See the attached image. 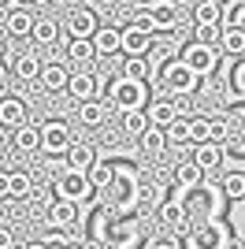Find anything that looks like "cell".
<instances>
[{"label": "cell", "mask_w": 245, "mask_h": 249, "mask_svg": "<svg viewBox=\"0 0 245 249\" xmlns=\"http://www.w3.org/2000/svg\"><path fill=\"white\" fill-rule=\"evenodd\" d=\"M89 242H104L108 249H134L141 242V223L130 216H115L108 208H97L93 216V231H89Z\"/></svg>", "instance_id": "obj_1"}, {"label": "cell", "mask_w": 245, "mask_h": 249, "mask_svg": "<svg viewBox=\"0 0 245 249\" xmlns=\"http://www.w3.org/2000/svg\"><path fill=\"white\" fill-rule=\"evenodd\" d=\"M108 101L104 104H112L115 112H141L145 104L153 101V86L149 82H141V78H122V74H112L108 78Z\"/></svg>", "instance_id": "obj_2"}, {"label": "cell", "mask_w": 245, "mask_h": 249, "mask_svg": "<svg viewBox=\"0 0 245 249\" xmlns=\"http://www.w3.org/2000/svg\"><path fill=\"white\" fill-rule=\"evenodd\" d=\"M104 208L115 216H126L138 208V171L130 164L112 160V182H108V205Z\"/></svg>", "instance_id": "obj_3"}, {"label": "cell", "mask_w": 245, "mask_h": 249, "mask_svg": "<svg viewBox=\"0 0 245 249\" xmlns=\"http://www.w3.org/2000/svg\"><path fill=\"white\" fill-rule=\"evenodd\" d=\"M227 205V197L219 194V186L212 182H197L193 190H182V212L190 223H201V219H219V208Z\"/></svg>", "instance_id": "obj_4"}, {"label": "cell", "mask_w": 245, "mask_h": 249, "mask_svg": "<svg viewBox=\"0 0 245 249\" xmlns=\"http://www.w3.org/2000/svg\"><path fill=\"white\" fill-rule=\"evenodd\" d=\"M153 78H156V86L163 89V97H190V93L201 89V78H197V74L178 60V56L163 60L160 67L153 71Z\"/></svg>", "instance_id": "obj_5"}, {"label": "cell", "mask_w": 245, "mask_h": 249, "mask_svg": "<svg viewBox=\"0 0 245 249\" xmlns=\"http://www.w3.org/2000/svg\"><path fill=\"white\" fill-rule=\"evenodd\" d=\"M230 242L234 234L223 219H201V223H190L182 249H230Z\"/></svg>", "instance_id": "obj_6"}, {"label": "cell", "mask_w": 245, "mask_h": 249, "mask_svg": "<svg viewBox=\"0 0 245 249\" xmlns=\"http://www.w3.org/2000/svg\"><path fill=\"white\" fill-rule=\"evenodd\" d=\"M178 60L190 67V71L197 74V78H208V74H215V67H219V49H212V45H197V41H186L182 52H178Z\"/></svg>", "instance_id": "obj_7"}, {"label": "cell", "mask_w": 245, "mask_h": 249, "mask_svg": "<svg viewBox=\"0 0 245 249\" xmlns=\"http://www.w3.org/2000/svg\"><path fill=\"white\" fill-rule=\"evenodd\" d=\"M97 197V190L89 186V178L82 171H63L56 178V201H71V205H89Z\"/></svg>", "instance_id": "obj_8"}, {"label": "cell", "mask_w": 245, "mask_h": 249, "mask_svg": "<svg viewBox=\"0 0 245 249\" xmlns=\"http://www.w3.org/2000/svg\"><path fill=\"white\" fill-rule=\"evenodd\" d=\"M141 11L153 19L156 34H175L182 22V0H149V4H141Z\"/></svg>", "instance_id": "obj_9"}, {"label": "cell", "mask_w": 245, "mask_h": 249, "mask_svg": "<svg viewBox=\"0 0 245 249\" xmlns=\"http://www.w3.org/2000/svg\"><path fill=\"white\" fill-rule=\"evenodd\" d=\"M37 130H41V149L37 153H45V156H63L71 149V142H74L71 126L63 123V119H45Z\"/></svg>", "instance_id": "obj_10"}, {"label": "cell", "mask_w": 245, "mask_h": 249, "mask_svg": "<svg viewBox=\"0 0 245 249\" xmlns=\"http://www.w3.org/2000/svg\"><path fill=\"white\" fill-rule=\"evenodd\" d=\"M227 126H230V134H227V153L234 156H245V101H234L227 108Z\"/></svg>", "instance_id": "obj_11"}, {"label": "cell", "mask_w": 245, "mask_h": 249, "mask_svg": "<svg viewBox=\"0 0 245 249\" xmlns=\"http://www.w3.org/2000/svg\"><path fill=\"white\" fill-rule=\"evenodd\" d=\"M97 11L93 8H74L71 15H67V22H63V30H67V37L71 41H89L93 34H97Z\"/></svg>", "instance_id": "obj_12"}, {"label": "cell", "mask_w": 245, "mask_h": 249, "mask_svg": "<svg viewBox=\"0 0 245 249\" xmlns=\"http://www.w3.org/2000/svg\"><path fill=\"white\" fill-rule=\"evenodd\" d=\"M160 37V34H156ZM156 37H149V34H138L134 26H122L119 30V52L126 56V60H145L149 52H153Z\"/></svg>", "instance_id": "obj_13"}, {"label": "cell", "mask_w": 245, "mask_h": 249, "mask_svg": "<svg viewBox=\"0 0 245 249\" xmlns=\"http://www.w3.org/2000/svg\"><path fill=\"white\" fill-rule=\"evenodd\" d=\"M30 123V108L26 101L15 93H4L0 97V126H8V130H19V126Z\"/></svg>", "instance_id": "obj_14"}, {"label": "cell", "mask_w": 245, "mask_h": 249, "mask_svg": "<svg viewBox=\"0 0 245 249\" xmlns=\"http://www.w3.org/2000/svg\"><path fill=\"white\" fill-rule=\"evenodd\" d=\"M67 78H71V71H67V63L60 60H49V63H41V74H37V82L45 93H63L67 89Z\"/></svg>", "instance_id": "obj_15"}, {"label": "cell", "mask_w": 245, "mask_h": 249, "mask_svg": "<svg viewBox=\"0 0 245 249\" xmlns=\"http://www.w3.org/2000/svg\"><path fill=\"white\" fill-rule=\"evenodd\" d=\"M97 89H101V86H97V74H93V71H86V67H82V71H71V78H67V93H71L78 104L93 101Z\"/></svg>", "instance_id": "obj_16"}, {"label": "cell", "mask_w": 245, "mask_h": 249, "mask_svg": "<svg viewBox=\"0 0 245 249\" xmlns=\"http://www.w3.org/2000/svg\"><path fill=\"white\" fill-rule=\"evenodd\" d=\"M89 45H93V56H97V60H112V56H119V30H115V26H97Z\"/></svg>", "instance_id": "obj_17"}, {"label": "cell", "mask_w": 245, "mask_h": 249, "mask_svg": "<svg viewBox=\"0 0 245 249\" xmlns=\"http://www.w3.org/2000/svg\"><path fill=\"white\" fill-rule=\"evenodd\" d=\"M145 115H149V123H153V126H160V130H163V126H171L182 112H178V101L160 97V101H149V104H145Z\"/></svg>", "instance_id": "obj_18"}, {"label": "cell", "mask_w": 245, "mask_h": 249, "mask_svg": "<svg viewBox=\"0 0 245 249\" xmlns=\"http://www.w3.org/2000/svg\"><path fill=\"white\" fill-rule=\"evenodd\" d=\"M197 167H201L204 175L208 171H219L223 167V145H215V142H201V145H193V156H190Z\"/></svg>", "instance_id": "obj_19"}, {"label": "cell", "mask_w": 245, "mask_h": 249, "mask_svg": "<svg viewBox=\"0 0 245 249\" xmlns=\"http://www.w3.org/2000/svg\"><path fill=\"white\" fill-rule=\"evenodd\" d=\"M97 160V149L89 145V142H71V149L63 153V164H67V171H82L86 175V167Z\"/></svg>", "instance_id": "obj_20"}, {"label": "cell", "mask_w": 245, "mask_h": 249, "mask_svg": "<svg viewBox=\"0 0 245 249\" xmlns=\"http://www.w3.org/2000/svg\"><path fill=\"white\" fill-rule=\"evenodd\" d=\"M30 30H34V15L30 11L4 8V34H8V37H30Z\"/></svg>", "instance_id": "obj_21"}, {"label": "cell", "mask_w": 245, "mask_h": 249, "mask_svg": "<svg viewBox=\"0 0 245 249\" xmlns=\"http://www.w3.org/2000/svg\"><path fill=\"white\" fill-rule=\"evenodd\" d=\"M41 56L37 52H19L15 56V63H11V74L19 78V82H37V74H41Z\"/></svg>", "instance_id": "obj_22"}, {"label": "cell", "mask_w": 245, "mask_h": 249, "mask_svg": "<svg viewBox=\"0 0 245 249\" xmlns=\"http://www.w3.org/2000/svg\"><path fill=\"white\" fill-rule=\"evenodd\" d=\"M74 223H78V205H71V201H52L49 205V227L71 231Z\"/></svg>", "instance_id": "obj_23"}, {"label": "cell", "mask_w": 245, "mask_h": 249, "mask_svg": "<svg viewBox=\"0 0 245 249\" xmlns=\"http://www.w3.org/2000/svg\"><path fill=\"white\" fill-rule=\"evenodd\" d=\"M60 34H63V26L52 15H34V30H30V37L37 45H56L60 41Z\"/></svg>", "instance_id": "obj_24"}, {"label": "cell", "mask_w": 245, "mask_h": 249, "mask_svg": "<svg viewBox=\"0 0 245 249\" xmlns=\"http://www.w3.org/2000/svg\"><path fill=\"white\" fill-rule=\"evenodd\" d=\"M171 182L178 190H193L197 182H204V171L193 164V160H178V164L171 167Z\"/></svg>", "instance_id": "obj_25"}, {"label": "cell", "mask_w": 245, "mask_h": 249, "mask_svg": "<svg viewBox=\"0 0 245 249\" xmlns=\"http://www.w3.org/2000/svg\"><path fill=\"white\" fill-rule=\"evenodd\" d=\"M219 56L242 60V56H245V30H238V26H223V34H219Z\"/></svg>", "instance_id": "obj_26"}, {"label": "cell", "mask_w": 245, "mask_h": 249, "mask_svg": "<svg viewBox=\"0 0 245 249\" xmlns=\"http://www.w3.org/2000/svg\"><path fill=\"white\" fill-rule=\"evenodd\" d=\"M11 149H15V153H37L41 149V130L34 123H26V126H19V130H11Z\"/></svg>", "instance_id": "obj_27"}, {"label": "cell", "mask_w": 245, "mask_h": 249, "mask_svg": "<svg viewBox=\"0 0 245 249\" xmlns=\"http://www.w3.org/2000/svg\"><path fill=\"white\" fill-rule=\"evenodd\" d=\"M8 197L11 201H30L34 197V175L30 171H8Z\"/></svg>", "instance_id": "obj_28"}, {"label": "cell", "mask_w": 245, "mask_h": 249, "mask_svg": "<svg viewBox=\"0 0 245 249\" xmlns=\"http://www.w3.org/2000/svg\"><path fill=\"white\" fill-rule=\"evenodd\" d=\"M104 119H108V104H104V101L93 97V101H82L78 104V123L82 126H101Z\"/></svg>", "instance_id": "obj_29"}, {"label": "cell", "mask_w": 245, "mask_h": 249, "mask_svg": "<svg viewBox=\"0 0 245 249\" xmlns=\"http://www.w3.org/2000/svg\"><path fill=\"white\" fill-rule=\"evenodd\" d=\"M167 201V186L163 182H145L138 186V208H160Z\"/></svg>", "instance_id": "obj_30"}, {"label": "cell", "mask_w": 245, "mask_h": 249, "mask_svg": "<svg viewBox=\"0 0 245 249\" xmlns=\"http://www.w3.org/2000/svg\"><path fill=\"white\" fill-rule=\"evenodd\" d=\"M86 178H89L93 190H108V182H112V160H93L89 167H86Z\"/></svg>", "instance_id": "obj_31"}, {"label": "cell", "mask_w": 245, "mask_h": 249, "mask_svg": "<svg viewBox=\"0 0 245 249\" xmlns=\"http://www.w3.org/2000/svg\"><path fill=\"white\" fill-rule=\"evenodd\" d=\"M97 60V56H93V45L89 41H71V37H67V63H71V67H89V63Z\"/></svg>", "instance_id": "obj_32"}, {"label": "cell", "mask_w": 245, "mask_h": 249, "mask_svg": "<svg viewBox=\"0 0 245 249\" xmlns=\"http://www.w3.org/2000/svg\"><path fill=\"white\" fill-rule=\"evenodd\" d=\"M219 194L227 201H242L245 197V171H227L223 182H219Z\"/></svg>", "instance_id": "obj_33"}, {"label": "cell", "mask_w": 245, "mask_h": 249, "mask_svg": "<svg viewBox=\"0 0 245 249\" xmlns=\"http://www.w3.org/2000/svg\"><path fill=\"white\" fill-rule=\"evenodd\" d=\"M167 145H190V115H178L171 126H163Z\"/></svg>", "instance_id": "obj_34"}, {"label": "cell", "mask_w": 245, "mask_h": 249, "mask_svg": "<svg viewBox=\"0 0 245 249\" xmlns=\"http://www.w3.org/2000/svg\"><path fill=\"white\" fill-rule=\"evenodd\" d=\"M219 34H223L219 22H193V41L197 45H212V49H219Z\"/></svg>", "instance_id": "obj_35"}, {"label": "cell", "mask_w": 245, "mask_h": 249, "mask_svg": "<svg viewBox=\"0 0 245 249\" xmlns=\"http://www.w3.org/2000/svg\"><path fill=\"white\" fill-rule=\"evenodd\" d=\"M227 82H230V93H234L238 101H245V56H242V60H230Z\"/></svg>", "instance_id": "obj_36"}, {"label": "cell", "mask_w": 245, "mask_h": 249, "mask_svg": "<svg viewBox=\"0 0 245 249\" xmlns=\"http://www.w3.org/2000/svg\"><path fill=\"white\" fill-rule=\"evenodd\" d=\"M45 249H71L74 246V234L71 231H60V227H49L45 231V238H41Z\"/></svg>", "instance_id": "obj_37"}, {"label": "cell", "mask_w": 245, "mask_h": 249, "mask_svg": "<svg viewBox=\"0 0 245 249\" xmlns=\"http://www.w3.org/2000/svg\"><path fill=\"white\" fill-rule=\"evenodd\" d=\"M141 149H145L149 156H160L163 149H167V138H163V130H160V126H149V130L141 134Z\"/></svg>", "instance_id": "obj_38"}, {"label": "cell", "mask_w": 245, "mask_h": 249, "mask_svg": "<svg viewBox=\"0 0 245 249\" xmlns=\"http://www.w3.org/2000/svg\"><path fill=\"white\" fill-rule=\"evenodd\" d=\"M149 126H153V123H149L145 108H141V112H126V115H122V130H126V134H134V138H141Z\"/></svg>", "instance_id": "obj_39"}, {"label": "cell", "mask_w": 245, "mask_h": 249, "mask_svg": "<svg viewBox=\"0 0 245 249\" xmlns=\"http://www.w3.org/2000/svg\"><path fill=\"white\" fill-rule=\"evenodd\" d=\"M122 78H141V82H149V78H153V67H149V56H145V60H126L122 63Z\"/></svg>", "instance_id": "obj_40"}, {"label": "cell", "mask_w": 245, "mask_h": 249, "mask_svg": "<svg viewBox=\"0 0 245 249\" xmlns=\"http://www.w3.org/2000/svg\"><path fill=\"white\" fill-rule=\"evenodd\" d=\"M227 134H230L227 115H215V119H208V142H215V145H227Z\"/></svg>", "instance_id": "obj_41"}, {"label": "cell", "mask_w": 245, "mask_h": 249, "mask_svg": "<svg viewBox=\"0 0 245 249\" xmlns=\"http://www.w3.org/2000/svg\"><path fill=\"white\" fill-rule=\"evenodd\" d=\"M223 19V4H197L193 8V22H219Z\"/></svg>", "instance_id": "obj_42"}, {"label": "cell", "mask_w": 245, "mask_h": 249, "mask_svg": "<svg viewBox=\"0 0 245 249\" xmlns=\"http://www.w3.org/2000/svg\"><path fill=\"white\" fill-rule=\"evenodd\" d=\"M208 142V119L204 115H190V145Z\"/></svg>", "instance_id": "obj_43"}, {"label": "cell", "mask_w": 245, "mask_h": 249, "mask_svg": "<svg viewBox=\"0 0 245 249\" xmlns=\"http://www.w3.org/2000/svg\"><path fill=\"white\" fill-rule=\"evenodd\" d=\"M219 26H238V30H245V4L223 8V19H219Z\"/></svg>", "instance_id": "obj_44"}, {"label": "cell", "mask_w": 245, "mask_h": 249, "mask_svg": "<svg viewBox=\"0 0 245 249\" xmlns=\"http://www.w3.org/2000/svg\"><path fill=\"white\" fill-rule=\"evenodd\" d=\"M0 4H4V8H15V11H45L52 4V0H0Z\"/></svg>", "instance_id": "obj_45"}, {"label": "cell", "mask_w": 245, "mask_h": 249, "mask_svg": "<svg viewBox=\"0 0 245 249\" xmlns=\"http://www.w3.org/2000/svg\"><path fill=\"white\" fill-rule=\"evenodd\" d=\"M130 26H134L138 34H149V37H156V26H153V19H149L145 11H138V15H134V19H130Z\"/></svg>", "instance_id": "obj_46"}, {"label": "cell", "mask_w": 245, "mask_h": 249, "mask_svg": "<svg viewBox=\"0 0 245 249\" xmlns=\"http://www.w3.org/2000/svg\"><path fill=\"white\" fill-rule=\"evenodd\" d=\"M149 249H182V238H175V234H160V238H149Z\"/></svg>", "instance_id": "obj_47"}, {"label": "cell", "mask_w": 245, "mask_h": 249, "mask_svg": "<svg viewBox=\"0 0 245 249\" xmlns=\"http://www.w3.org/2000/svg\"><path fill=\"white\" fill-rule=\"evenodd\" d=\"M0 249H15V234H11V227H4V223H0Z\"/></svg>", "instance_id": "obj_48"}, {"label": "cell", "mask_w": 245, "mask_h": 249, "mask_svg": "<svg viewBox=\"0 0 245 249\" xmlns=\"http://www.w3.org/2000/svg\"><path fill=\"white\" fill-rule=\"evenodd\" d=\"M8 78H11V71H8V63H0V97L8 93Z\"/></svg>", "instance_id": "obj_49"}, {"label": "cell", "mask_w": 245, "mask_h": 249, "mask_svg": "<svg viewBox=\"0 0 245 249\" xmlns=\"http://www.w3.org/2000/svg\"><path fill=\"white\" fill-rule=\"evenodd\" d=\"M8 197V171H0V201Z\"/></svg>", "instance_id": "obj_50"}, {"label": "cell", "mask_w": 245, "mask_h": 249, "mask_svg": "<svg viewBox=\"0 0 245 249\" xmlns=\"http://www.w3.org/2000/svg\"><path fill=\"white\" fill-rule=\"evenodd\" d=\"M4 56H8V41H4V34H0V63H4Z\"/></svg>", "instance_id": "obj_51"}, {"label": "cell", "mask_w": 245, "mask_h": 249, "mask_svg": "<svg viewBox=\"0 0 245 249\" xmlns=\"http://www.w3.org/2000/svg\"><path fill=\"white\" fill-rule=\"evenodd\" d=\"M22 249H45V246H41V242H26Z\"/></svg>", "instance_id": "obj_52"}, {"label": "cell", "mask_w": 245, "mask_h": 249, "mask_svg": "<svg viewBox=\"0 0 245 249\" xmlns=\"http://www.w3.org/2000/svg\"><path fill=\"white\" fill-rule=\"evenodd\" d=\"M238 205H242V212H245V197H242V201H238Z\"/></svg>", "instance_id": "obj_53"}, {"label": "cell", "mask_w": 245, "mask_h": 249, "mask_svg": "<svg viewBox=\"0 0 245 249\" xmlns=\"http://www.w3.org/2000/svg\"><path fill=\"white\" fill-rule=\"evenodd\" d=\"M141 4H149V0H141Z\"/></svg>", "instance_id": "obj_54"}]
</instances>
